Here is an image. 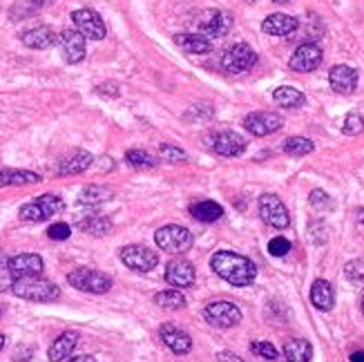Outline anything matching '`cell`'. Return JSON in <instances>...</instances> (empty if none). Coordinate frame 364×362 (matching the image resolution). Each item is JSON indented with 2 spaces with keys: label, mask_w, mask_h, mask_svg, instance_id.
<instances>
[{
  "label": "cell",
  "mask_w": 364,
  "mask_h": 362,
  "mask_svg": "<svg viewBox=\"0 0 364 362\" xmlns=\"http://www.w3.org/2000/svg\"><path fill=\"white\" fill-rule=\"evenodd\" d=\"M211 266L215 273L232 287H249L257 277V266L246 255L232 251H219L213 255Z\"/></svg>",
  "instance_id": "obj_1"
},
{
  "label": "cell",
  "mask_w": 364,
  "mask_h": 362,
  "mask_svg": "<svg viewBox=\"0 0 364 362\" xmlns=\"http://www.w3.org/2000/svg\"><path fill=\"white\" fill-rule=\"evenodd\" d=\"M11 293L20 300L30 302H56L61 297V289L54 282H47L41 277H20L11 282Z\"/></svg>",
  "instance_id": "obj_2"
},
{
  "label": "cell",
  "mask_w": 364,
  "mask_h": 362,
  "mask_svg": "<svg viewBox=\"0 0 364 362\" xmlns=\"http://www.w3.org/2000/svg\"><path fill=\"white\" fill-rule=\"evenodd\" d=\"M154 242H157V246L165 253H186L190 251L194 239L188 228L179 224H168L154 232Z\"/></svg>",
  "instance_id": "obj_3"
},
{
  "label": "cell",
  "mask_w": 364,
  "mask_h": 362,
  "mask_svg": "<svg viewBox=\"0 0 364 362\" xmlns=\"http://www.w3.org/2000/svg\"><path fill=\"white\" fill-rule=\"evenodd\" d=\"M63 211V199L58 195H51V192H47V195H41L36 197V201H30L20 206V219L23 222H30V224H38V222H45V219H49L51 215H56Z\"/></svg>",
  "instance_id": "obj_4"
},
{
  "label": "cell",
  "mask_w": 364,
  "mask_h": 362,
  "mask_svg": "<svg viewBox=\"0 0 364 362\" xmlns=\"http://www.w3.org/2000/svg\"><path fill=\"white\" fill-rule=\"evenodd\" d=\"M257 65V54L249 43H235L222 56V70L226 74H244Z\"/></svg>",
  "instance_id": "obj_5"
},
{
  "label": "cell",
  "mask_w": 364,
  "mask_h": 362,
  "mask_svg": "<svg viewBox=\"0 0 364 362\" xmlns=\"http://www.w3.org/2000/svg\"><path fill=\"white\" fill-rule=\"evenodd\" d=\"M68 282L74 289L94 293V295H103L112 289V277H108L106 273H101V270H94V268H76L68 275Z\"/></svg>",
  "instance_id": "obj_6"
},
{
  "label": "cell",
  "mask_w": 364,
  "mask_h": 362,
  "mask_svg": "<svg viewBox=\"0 0 364 362\" xmlns=\"http://www.w3.org/2000/svg\"><path fill=\"white\" fill-rule=\"evenodd\" d=\"M119 257L127 268L139 270V273H150L159 264V255L148 246H141V244H127L121 249Z\"/></svg>",
  "instance_id": "obj_7"
},
{
  "label": "cell",
  "mask_w": 364,
  "mask_h": 362,
  "mask_svg": "<svg viewBox=\"0 0 364 362\" xmlns=\"http://www.w3.org/2000/svg\"><path fill=\"white\" fill-rule=\"evenodd\" d=\"M259 217L264 219V222L272 228H289L291 224V215H289V208L284 206V201L272 195V192H266V195L259 197Z\"/></svg>",
  "instance_id": "obj_8"
},
{
  "label": "cell",
  "mask_w": 364,
  "mask_h": 362,
  "mask_svg": "<svg viewBox=\"0 0 364 362\" xmlns=\"http://www.w3.org/2000/svg\"><path fill=\"white\" fill-rule=\"evenodd\" d=\"M72 23L79 34H83L85 38H89V41H103L108 34L106 30V23H103V18L96 14L94 9H74L72 11Z\"/></svg>",
  "instance_id": "obj_9"
},
{
  "label": "cell",
  "mask_w": 364,
  "mask_h": 362,
  "mask_svg": "<svg viewBox=\"0 0 364 362\" xmlns=\"http://www.w3.org/2000/svg\"><path fill=\"white\" fill-rule=\"evenodd\" d=\"M203 318L217 329H230L241 322V308L235 302H213L203 308Z\"/></svg>",
  "instance_id": "obj_10"
},
{
  "label": "cell",
  "mask_w": 364,
  "mask_h": 362,
  "mask_svg": "<svg viewBox=\"0 0 364 362\" xmlns=\"http://www.w3.org/2000/svg\"><path fill=\"white\" fill-rule=\"evenodd\" d=\"M43 270H45V262H43V257L36 253H20V255L11 257V260H7V273L14 280L41 277Z\"/></svg>",
  "instance_id": "obj_11"
},
{
  "label": "cell",
  "mask_w": 364,
  "mask_h": 362,
  "mask_svg": "<svg viewBox=\"0 0 364 362\" xmlns=\"http://www.w3.org/2000/svg\"><path fill=\"white\" fill-rule=\"evenodd\" d=\"M208 146H211V150L219 154V157H239L249 144H246L241 135L232 130H222L208 137Z\"/></svg>",
  "instance_id": "obj_12"
},
{
  "label": "cell",
  "mask_w": 364,
  "mask_h": 362,
  "mask_svg": "<svg viewBox=\"0 0 364 362\" xmlns=\"http://www.w3.org/2000/svg\"><path fill=\"white\" fill-rule=\"evenodd\" d=\"M282 125H284V119L275 112H251L246 114L244 119V127L253 137H268L272 132H277Z\"/></svg>",
  "instance_id": "obj_13"
},
{
  "label": "cell",
  "mask_w": 364,
  "mask_h": 362,
  "mask_svg": "<svg viewBox=\"0 0 364 362\" xmlns=\"http://www.w3.org/2000/svg\"><path fill=\"white\" fill-rule=\"evenodd\" d=\"M322 47L318 43H302L293 51L289 65L293 72H313L322 65Z\"/></svg>",
  "instance_id": "obj_14"
},
{
  "label": "cell",
  "mask_w": 364,
  "mask_h": 362,
  "mask_svg": "<svg viewBox=\"0 0 364 362\" xmlns=\"http://www.w3.org/2000/svg\"><path fill=\"white\" fill-rule=\"evenodd\" d=\"M85 41H87V38L83 34H79L76 30H63L61 32L58 43H61V51H63L65 63L76 65V63H81L85 58V54H87Z\"/></svg>",
  "instance_id": "obj_15"
},
{
  "label": "cell",
  "mask_w": 364,
  "mask_h": 362,
  "mask_svg": "<svg viewBox=\"0 0 364 362\" xmlns=\"http://www.w3.org/2000/svg\"><path fill=\"white\" fill-rule=\"evenodd\" d=\"M232 30V14L228 11H217L211 9L208 14H203V18L199 20V34L206 38H219L226 36Z\"/></svg>",
  "instance_id": "obj_16"
},
{
  "label": "cell",
  "mask_w": 364,
  "mask_h": 362,
  "mask_svg": "<svg viewBox=\"0 0 364 362\" xmlns=\"http://www.w3.org/2000/svg\"><path fill=\"white\" fill-rule=\"evenodd\" d=\"M197 280L194 273V266L186 260H172L165 266V282L170 284L172 289H188Z\"/></svg>",
  "instance_id": "obj_17"
},
{
  "label": "cell",
  "mask_w": 364,
  "mask_h": 362,
  "mask_svg": "<svg viewBox=\"0 0 364 362\" xmlns=\"http://www.w3.org/2000/svg\"><path fill=\"white\" fill-rule=\"evenodd\" d=\"M358 81H360V74L351 65H333L331 72H329V83H331V87L335 89L337 94L356 92Z\"/></svg>",
  "instance_id": "obj_18"
},
{
  "label": "cell",
  "mask_w": 364,
  "mask_h": 362,
  "mask_svg": "<svg viewBox=\"0 0 364 362\" xmlns=\"http://www.w3.org/2000/svg\"><path fill=\"white\" fill-rule=\"evenodd\" d=\"M159 335H161V342L177 356H184V354H188L190 349H192V338H190V335L186 331H181L179 327L170 325V322H165V325L159 329Z\"/></svg>",
  "instance_id": "obj_19"
},
{
  "label": "cell",
  "mask_w": 364,
  "mask_h": 362,
  "mask_svg": "<svg viewBox=\"0 0 364 362\" xmlns=\"http://www.w3.org/2000/svg\"><path fill=\"white\" fill-rule=\"evenodd\" d=\"M76 344H79V333H76V331L61 333L58 338L51 342L49 351H47L49 362H68L72 358V354H74Z\"/></svg>",
  "instance_id": "obj_20"
},
{
  "label": "cell",
  "mask_w": 364,
  "mask_h": 362,
  "mask_svg": "<svg viewBox=\"0 0 364 362\" xmlns=\"http://www.w3.org/2000/svg\"><path fill=\"white\" fill-rule=\"evenodd\" d=\"M92 154H89L87 150H74V152H70L68 157L65 159H61V163H58V175L61 177H72V175H81V173H85L89 166H92Z\"/></svg>",
  "instance_id": "obj_21"
},
{
  "label": "cell",
  "mask_w": 364,
  "mask_h": 362,
  "mask_svg": "<svg viewBox=\"0 0 364 362\" xmlns=\"http://www.w3.org/2000/svg\"><path fill=\"white\" fill-rule=\"evenodd\" d=\"M300 27V20L289 14H270L262 23V32L268 36H291Z\"/></svg>",
  "instance_id": "obj_22"
},
{
  "label": "cell",
  "mask_w": 364,
  "mask_h": 362,
  "mask_svg": "<svg viewBox=\"0 0 364 362\" xmlns=\"http://www.w3.org/2000/svg\"><path fill=\"white\" fill-rule=\"evenodd\" d=\"M20 41L27 47H32V49H47V47H51L58 41V36L54 34V30H51V27L41 25V27H32L27 32H23Z\"/></svg>",
  "instance_id": "obj_23"
},
{
  "label": "cell",
  "mask_w": 364,
  "mask_h": 362,
  "mask_svg": "<svg viewBox=\"0 0 364 362\" xmlns=\"http://www.w3.org/2000/svg\"><path fill=\"white\" fill-rule=\"evenodd\" d=\"M310 304H313L318 311H331L335 306V291L331 287V282L327 280L313 282V287H310Z\"/></svg>",
  "instance_id": "obj_24"
},
{
  "label": "cell",
  "mask_w": 364,
  "mask_h": 362,
  "mask_svg": "<svg viewBox=\"0 0 364 362\" xmlns=\"http://www.w3.org/2000/svg\"><path fill=\"white\" fill-rule=\"evenodd\" d=\"M175 45L179 49L188 51V54H211V51H213L211 38H206L201 34H177Z\"/></svg>",
  "instance_id": "obj_25"
},
{
  "label": "cell",
  "mask_w": 364,
  "mask_h": 362,
  "mask_svg": "<svg viewBox=\"0 0 364 362\" xmlns=\"http://www.w3.org/2000/svg\"><path fill=\"white\" fill-rule=\"evenodd\" d=\"M286 362H310L313 358V344L304 338H291L284 342Z\"/></svg>",
  "instance_id": "obj_26"
},
{
  "label": "cell",
  "mask_w": 364,
  "mask_h": 362,
  "mask_svg": "<svg viewBox=\"0 0 364 362\" xmlns=\"http://www.w3.org/2000/svg\"><path fill=\"white\" fill-rule=\"evenodd\" d=\"M190 215L197 219V222L213 224V222H217V219L224 217V208L213 199H203V201H197V204L190 206Z\"/></svg>",
  "instance_id": "obj_27"
},
{
  "label": "cell",
  "mask_w": 364,
  "mask_h": 362,
  "mask_svg": "<svg viewBox=\"0 0 364 362\" xmlns=\"http://www.w3.org/2000/svg\"><path fill=\"white\" fill-rule=\"evenodd\" d=\"M272 101H275L280 108L293 110V108L304 106L306 99H304V92H300L297 87H293V85H282V87L275 89V92H272Z\"/></svg>",
  "instance_id": "obj_28"
},
{
  "label": "cell",
  "mask_w": 364,
  "mask_h": 362,
  "mask_svg": "<svg viewBox=\"0 0 364 362\" xmlns=\"http://www.w3.org/2000/svg\"><path fill=\"white\" fill-rule=\"evenodd\" d=\"M41 177L30 170H11V168H0V188L5 186H25V184H38Z\"/></svg>",
  "instance_id": "obj_29"
},
{
  "label": "cell",
  "mask_w": 364,
  "mask_h": 362,
  "mask_svg": "<svg viewBox=\"0 0 364 362\" xmlns=\"http://www.w3.org/2000/svg\"><path fill=\"white\" fill-rule=\"evenodd\" d=\"M114 197V190L110 186H85L81 192H79V204L83 206H96V204H103V201H110Z\"/></svg>",
  "instance_id": "obj_30"
},
{
  "label": "cell",
  "mask_w": 364,
  "mask_h": 362,
  "mask_svg": "<svg viewBox=\"0 0 364 362\" xmlns=\"http://www.w3.org/2000/svg\"><path fill=\"white\" fill-rule=\"evenodd\" d=\"M79 228L83 232H87V235L103 237L112 230V222L106 215H87L85 219H81V222H79Z\"/></svg>",
  "instance_id": "obj_31"
},
{
  "label": "cell",
  "mask_w": 364,
  "mask_h": 362,
  "mask_svg": "<svg viewBox=\"0 0 364 362\" xmlns=\"http://www.w3.org/2000/svg\"><path fill=\"white\" fill-rule=\"evenodd\" d=\"M282 150L291 157H304V154H310L315 150V144L306 137H289L282 144Z\"/></svg>",
  "instance_id": "obj_32"
},
{
  "label": "cell",
  "mask_w": 364,
  "mask_h": 362,
  "mask_svg": "<svg viewBox=\"0 0 364 362\" xmlns=\"http://www.w3.org/2000/svg\"><path fill=\"white\" fill-rule=\"evenodd\" d=\"M154 304L161 306V308H184L186 297L177 289H165V291H159L157 295H154Z\"/></svg>",
  "instance_id": "obj_33"
},
{
  "label": "cell",
  "mask_w": 364,
  "mask_h": 362,
  "mask_svg": "<svg viewBox=\"0 0 364 362\" xmlns=\"http://www.w3.org/2000/svg\"><path fill=\"white\" fill-rule=\"evenodd\" d=\"M125 163H130L132 168H154L157 166V159L152 157L150 152L141 150V148H132L125 152Z\"/></svg>",
  "instance_id": "obj_34"
},
{
  "label": "cell",
  "mask_w": 364,
  "mask_h": 362,
  "mask_svg": "<svg viewBox=\"0 0 364 362\" xmlns=\"http://www.w3.org/2000/svg\"><path fill=\"white\" fill-rule=\"evenodd\" d=\"M344 275L351 284L356 287H364V262L362 260H353L344 266Z\"/></svg>",
  "instance_id": "obj_35"
},
{
  "label": "cell",
  "mask_w": 364,
  "mask_h": 362,
  "mask_svg": "<svg viewBox=\"0 0 364 362\" xmlns=\"http://www.w3.org/2000/svg\"><path fill=\"white\" fill-rule=\"evenodd\" d=\"M159 157H161L163 161L179 163V161H186V159H188V154H186V150H181V148H177V146L161 144V146H159Z\"/></svg>",
  "instance_id": "obj_36"
},
{
  "label": "cell",
  "mask_w": 364,
  "mask_h": 362,
  "mask_svg": "<svg viewBox=\"0 0 364 362\" xmlns=\"http://www.w3.org/2000/svg\"><path fill=\"white\" fill-rule=\"evenodd\" d=\"M308 201H310V206H313L315 211H320V213H327V211H331L333 208V201H331V197L327 195V192L324 190H313L308 195Z\"/></svg>",
  "instance_id": "obj_37"
},
{
  "label": "cell",
  "mask_w": 364,
  "mask_h": 362,
  "mask_svg": "<svg viewBox=\"0 0 364 362\" xmlns=\"http://www.w3.org/2000/svg\"><path fill=\"white\" fill-rule=\"evenodd\" d=\"M344 135H349V137H356V135H360L362 130H364V119L358 114V112H351L346 119H344Z\"/></svg>",
  "instance_id": "obj_38"
},
{
  "label": "cell",
  "mask_w": 364,
  "mask_h": 362,
  "mask_svg": "<svg viewBox=\"0 0 364 362\" xmlns=\"http://www.w3.org/2000/svg\"><path fill=\"white\" fill-rule=\"evenodd\" d=\"M70 235H72V228L65 222H56L47 228V237L51 242H65V239H70Z\"/></svg>",
  "instance_id": "obj_39"
},
{
  "label": "cell",
  "mask_w": 364,
  "mask_h": 362,
  "mask_svg": "<svg viewBox=\"0 0 364 362\" xmlns=\"http://www.w3.org/2000/svg\"><path fill=\"white\" fill-rule=\"evenodd\" d=\"M251 351L255 354V356H262L264 360H277L280 358V351L275 347H272L270 342H253L251 344Z\"/></svg>",
  "instance_id": "obj_40"
},
{
  "label": "cell",
  "mask_w": 364,
  "mask_h": 362,
  "mask_svg": "<svg viewBox=\"0 0 364 362\" xmlns=\"http://www.w3.org/2000/svg\"><path fill=\"white\" fill-rule=\"evenodd\" d=\"M268 253L272 257H284L286 253H291V242L286 237H272L268 242Z\"/></svg>",
  "instance_id": "obj_41"
},
{
  "label": "cell",
  "mask_w": 364,
  "mask_h": 362,
  "mask_svg": "<svg viewBox=\"0 0 364 362\" xmlns=\"http://www.w3.org/2000/svg\"><path fill=\"white\" fill-rule=\"evenodd\" d=\"M217 360L219 362H246L244 358H239L237 354H232V351H219L217 354Z\"/></svg>",
  "instance_id": "obj_42"
},
{
  "label": "cell",
  "mask_w": 364,
  "mask_h": 362,
  "mask_svg": "<svg viewBox=\"0 0 364 362\" xmlns=\"http://www.w3.org/2000/svg\"><path fill=\"white\" fill-rule=\"evenodd\" d=\"M68 362H96L92 356H76V358H70Z\"/></svg>",
  "instance_id": "obj_43"
},
{
  "label": "cell",
  "mask_w": 364,
  "mask_h": 362,
  "mask_svg": "<svg viewBox=\"0 0 364 362\" xmlns=\"http://www.w3.org/2000/svg\"><path fill=\"white\" fill-rule=\"evenodd\" d=\"M351 362H364V351H356V354H351Z\"/></svg>",
  "instance_id": "obj_44"
},
{
  "label": "cell",
  "mask_w": 364,
  "mask_h": 362,
  "mask_svg": "<svg viewBox=\"0 0 364 362\" xmlns=\"http://www.w3.org/2000/svg\"><path fill=\"white\" fill-rule=\"evenodd\" d=\"M32 3H34L36 7H45V5H51V3H54V0H32Z\"/></svg>",
  "instance_id": "obj_45"
},
{
  "label": "cell",
  "mask_w": 364,
  "mask_h": 362,
  "mask_svg": "<svg viewBox=\"0 0 364 362\" xmlns=\"http://www.w3.org/2000/svg\"><path fill=\"white\" fill-rule=\"evenodd\" d=\"M358 222H360V224H364V208H360V211H358Z\"/></svg>",
  "instance_id": "obj_46"
},
{
  "label": "cell",
  "mask_w": 364,
  "mask_h": 362,
  "mask_svg": "<svg viewBox=\"0 0 364 362\" xmlns=\"http://www.w3.org/2000/svg\"><path fill=\"white\" fill-rule=\"evenodd\" d=\"M3 349H5V335L0 333V351H3Z\"/></svg>",
  "instance_id": "obj_47"
},
{
  "label": "cell",
  "mask_w": 364,
  "mask_h": 362,
  "mask_svg": "<svg viewBox=\"0 0 364 362\" xmlns=\"http://www.w3.org/2000/svg\"><path fill=\"white\" fill-rule=\"evenodd\" d=\"M272 3H277V5H284V3H291V0H272Z\"/></svg>",
  "instance_id": "obj_48"
},
{
  "label": "cell",
  "mask_w": 364,
  "mask_h": 362,
  "mask_svg": "<svg viewBox=\"0 0 364 362\" xmlns=\"http://www.w3.org/2000/svg\"><path fill=\"white\" fill-rule=\"evenodd\" d=\"M360 308H362V316H364V295H362V302H360Z\"/></svg>",
  "instance_id": "obj_49"
},
{
  "label": "cell",
  "mask_w": 364,
  "mask_h": 362,
  "mask_svg": "<svg viewBox=\"0 0 364 362\" xmlns=\"http://www.w3.org/2000/svg\"><path fill=\"white\" fill-rule=\"evenodd\" d=\"M246 3H257V0H246Z\"/></svg>",
  "instance_id": "obj_50"
},
{
  "label": "cell",
  "mask_w": 364,
  "mask_h": 362,
  "mask_svg": "<svg viewBox=\"0 0 364 362\" xmlns=\"http://www.w3.org/2000/svg\"><path fill=\"white\" fill-rule=\"evenodd\" d=\"M0 313H3V311H0Z\"/></svg>",
  "instance_id": "obj_51"
}]
</instances>
